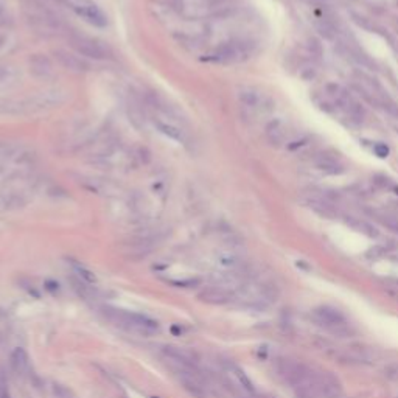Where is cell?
Masks as SVG:
<instances>
[{"label": "cell", "mask_w": 398, "mask_h": 398, "mask_svg": "<svg viewBox=\"0 0 398 398\" xmlns=\"http://www.w3.org/2000/svg\"><path fill=\"white\" fill-rule=\"evenodd\" d=\"M69 91L62 87H47L31 94L30 97L7 100L0 109H2V114L7 115H27L59 107L69 100Z\"/></svg>", "instance_id": "1"}, {"label": "cell", "mask_w": 398, "mask_h": 398, "mask_svg": "<svg viewBox=\"0 0 398 398\" xmlns=\"http://www.w3.org/2000/svg\"><path fill=\"white\" fill-rule=\"evenodd\" d=\"M104 314L115 325L122 327L128 331L142 335V336H149L159 330V324L154 319H151V317H148L145 314H140V313H132V311H125V309L107 306V308H104Z\"/></svg>", "instance_id": "2"}, {"label": "cell", "mask_w": 398, "mask_h": 398, "mask_svg": "<svg viewBox=\"0 0 398 398\" xmlns=\"http://www.w3.org/2000/svg\"><path fill=\"white\" fill-rule=\"evenodd\" d=\"M324 94L333 101L338 110H342L351 122L355 123H363L366 118V109L364 106L358 101L350 91L342 87L341 84L336 83H328L324 87Z\"/></svg>", "instance_id": "3"}, {"label": "cell", "mask_w": 398, "mask_h": 398, "mask_svg": "<svg viewBox=\"0 0 398 398\" xmlns=\"http://www.w3.org/2000/svg\"><path fill=\"white\" fill-rule=\"evenodd\" d=\"M254 53V42L243 41V39H236V41H229L218 49H215L210 55L206 56L207 61L215 64H236L246 61Z\"/></svg>", "instance_id": "4"}, {"label": "cell", "mask_w": 398, "mask_h": 398, "mask_svg": "<svg viewBox=\"0 0 398 398\" xmlns=\"http://www.w3.org/2000/svg\"><path fill=\"white\" fill-rule=\"evenodd\" d=\"M67 7L83 20L87 24L97 27V28H104L109 24V19L106 13L92 0H65Z\"/></svg>", "instance_id": "5"}, {"label": "cell", "mask_w": 398, "mask_h": 398, "mask_svg": "<svg viewBox=\"0 0 398 398\" xmlns=\"http://www.w3.org/2000/svg\"><path fill=\"white\" fill-rule=\"evenodd\" d=\"M70 46L73 50L84 58L94 59V61H104L110 58V52L106 46H103L100 41L89 36H79L75 34L70 37Z\"/></svg>", "instance_id": "6"}, {"label": "cell", "mask_w": 398, "mask_h": 398, "mask_svg": "<svg viewBox=\"0 0 398 398\" xmlns=\"http://www.w3.org/2000/svg\"><path fill=\"white\" fill-rule=\"evenodd\" d=\"M238 98H240L241 104L252 114L268 112L272 107L271 98L254 86H243L238 89Z\"/></svg>", "instance_id": "7"}, {"label": "cell", "mask_w": 398, "mask_h": 398, "mask_svg": "<svg viewBox=\"0 0 398 398\" xmlns=\"http://www.w3.org/2000/svg\"><path fill=\"white\" fill-rule=\"evenodd\" d=\"M28 72L31 76H34L39 81H52L53 78H56V69L53 61L44 55V53H33L28 56L27 61Z\"/></svg>", "instance_id": "8"}, {"label": "cell", "mask_w": 398, "mask_h": 398, "mask_svg": "<svg viewBox=\"0 0 398 398\" xmlns=\"http://www.w3.org/2000/svg\"><path fill=\"white\" fill-rule=\"evenodd\" d=\"M164 355L167 360H170L171 363L178 364L181 369L184 370H190L194 369L199 358L193 350L184 348V347H174V345H168L164 348Z\"/></svg>", "instance_id": "9"}, {"label": "cell", "mask_w": 398, "mask_h": 398, "mask_svg": "<svg viewBox=\"0 0 398 398\" xmlns=\"http://www.w3.org/2000/svg\"><path fill=\"white\" fill-rule=\"evenodd\" d=\"M55 61L65 70L75 72V73H84L91 69V65L87 64V61L84 58H81V55H78L76 52H69L64 49H56L53 52Z\"/></svg>", "instance_id": "10"}, {"label": "cell", "mask_w": 398, "mask_h": 398, "mask_svg": "<svg viewBox=\"0 0 398 398\" xmlns=\"http://www.w3.org/2000/svg\"><path fill=\"white\" fill-rule=\"evenodd\" d=\"M290 136V125L283 118H272V120L264 128V137L268 143L274 148H280L288 142Z\"/></svg>", "instance_id": "11"}, {"label": "cell", "mask_w": 398, "mask_h": 398, "mask_svg": "<svg viewBox=\"0 0 398 398\" xmlns=\"http://www.w3.org/2000/svg\"><path fill=\"white\" fill-rule=\"evenodd\" d=\"M152 123L154 126L159 129V132H162L164 136H167L168 139L187 146L188 142H190V137L188 134L185 132V129L182 128V125H178L174 122H170L167 120V118H162V117H152Z\"/></svg>", "instance_id": "12"}, {"label": "cell", "mask_w": 398, "mask_h": 398, "mask_svg": "<svg viewBox=\"0 0 398 398\" xmlns=\"http://www.w3.org/2000/svg\"><path fill=\"white\" fill-rule=\"evenodd\" d=\"M314 317L316 321L325 325V327H331V328H341L345 325V317L344 314L333 308V306H319L314 309Z\"/></svg>", "instance_id": "13"}, {"label": "cell", "mask_w": 398, "mask_h": 398, "mask_svg": "<svg viewBox=\"0 0 398 398\" xmlns=\"http://www.w3.org/2000/svg\"><path fill=\"white\" fill-rule=\"evenodd\" d=\"M314 167L330 176H339L347 171L345 165L339 161V159L335 156H330V154H317L314 157Z\"/></svg>", "instance_id": "14"}, {"label": "cell", "mask_w": 398, "mask_h": 398, "mask_svg": "<svg viewBox=\"0 0 398 398\" xmlns=\"http://www.w3.org/2000/svg\"><path fill=\"white\" fill-rule=\"evenodd\" d=\"M199 299L206 303L223 305V303H227V302L232 300V293L224 290V288H219V286L213 285V286L207 288L206 291H203L201 294H199Z\"/></svg>", "instance_id": "15"}, {"label": "cell", "mask_w": 398, "mask_h": 398, "mask_svg": "<svg viewBox=\"0 0 398 398\" xmlns=\"http://www.w3.org/2000/svg\"><path fill=\"white\" fill-rule=\"evenodd\" d=\"M11 367L17 375H25L30 369V358L28 353L22 348L17 347L11 353Z\"/></svg>", "instance_id": "16"}, {"label": "cell", "mask_w": 398, "mask_h": 398, "mask_svg": "<svg viewBox=\"0 0 398 398\" xmlns=\"http://www.w3.org/2000/svg\"><path fill=\"white\" fill-rule=\"evenodd\" d=\"M128 117H129V122L137 128L142 129L145 128V107L142 106V103L139 100H129L128 101Z\"/></svg>", "instance_id": "17"}, {"label": "cell", "mask_w": 398, "mask_h": 398, "mask_svg": "<svg viewBox=\"0 0 398 398\" xmlns=\"http://www.w3.org/2000/svg\"><path fill=\"white\" fill-rule=\"evenodd\" d=\"M344 219H345V223H347L350 227H353L356 232H360V233H363V235H366V236H369V238H377V236L380 235L378 230H377V227H375L373 224H370V223H367V221H364V219H361V218L344 216Z\"/></svg>", "instance_id": "18"}, {"label": "cell", "mask_w": 398, "mask_h": 398, "mask_svg": "<svg viewBox=\"0 0 398 398\" xmlns=\"http://www.w3.org/2000/svg\"><path fill=\"white\" fill-rule=\"evenodd\" d=\"M70 283H72V288L75 290V293L81 297V299H84V300H92V299H95V290H94V286L91 285V283H86V282H83L81 278H78L76 275H70Z\"/></svg>", "instance_id": "19"}, {"label": "cell", "mask_w": 398, "mask_h": 398, "mask_svg": "<svg viewBox=\"0 0 398 398\" xmlns=\"http://www.w3.org/2000/svg\"><path fill=\"white\" fill-rule=\"evenodd\" d=\"M69 264H70L72 274L76 275L78 278H81L83 282L91 283V285L97 283V277H95V274L89 268H86L84 264H81L79 261H75V260H69Z\"/></svg>", "instance_id": "20"}, {"label": "cell", "mask_w": 398, "mask_h": 398, "mask_svg": "<svg viewBox=\"0 0 398 398\" xmlns=\"http://www.w3.org/2000/svg\"><path fill=\"white\" fill-rule=\"evenodd\" d=\"M372 182L378 187V188H383L386 191H393L398 194V184L395 181H392L390 178L384 176V174H375L372 178Z\"/></svg>", "instance_id": "21"}, {"label": "cell", "mask_w": 398, "mask_h": 398, "mask_svg": "<svg viewBox=\"0 0 398 398\" xmlns=\"http://www.w3.org/2000/svg\"><path fill=\"white\" fill-rule=\"evenodd\" d=\"M182 383H184V387H185L191 395H194V396H197V398H203V396H204V389H203L201 384L197 383L196 378H193V377H190V378L182 377Z\"/></svg>", "instance_id": "22"}, {"label": "cell", "mask_w": 398, "mask_h": 398, "mask_svg": "<svg viewBox=\"0 0 398 398\" xmlns=\"http://www.w3.org/2000/svg\"><path fill=\"white\" fill-rule=\"evenodd\" d=\"M306 49H308V52H309V55L311 56H314V58H319V56H322V44L317 41L316 37H309L308 39V42H306Z\"/></svg>", "instance_id": "23"}, {"label": "cell", "mask_w": 398, "mask_h": 398, "mask_svg": "<svg viewBox=\"0 0 398 398\" xmlns=\"http://www.w3.org/2000/svg\"><path fill=\"white\" fill-rule=\"evenodd\" d=\"M235 375H236V378H238V381L241 383V386L248 390V392H254V386H252V381L248 378V375L241 370V369H238V367H235Z\"/></svg>", "instance_id": "24"}, {"label": "cell", "mask_w": 398, "mask_h": 398, "mask_svg": "<svg viewBox=\"0 0 398 398\" xmlns=\"http://www.w3.org/2000/svg\"><path fill=\"white\" fill-rule=\"evenodd\" d=\"M53 392H55L56 398H75L73 393L70 392V389H67L62 384H53Z\"/></svg>", "instance_id": "25"}, {"label": "cell", "mask_w": 398, "mask_h": 398, "mask_svg": "<svg viewBox=\"0 0 398 398\" xmlns=\"http://www.w3.org/2000/svg\"><path fill=\"white\" fill-rule=\"evenodd\" d=\"M14 76V70L7 65V64H0V83H5L8 79H11Z\"/></svg>", "instance_id": "26"}, {"label": "cell", "mask_w": 398, "mask_h": 398, "mask_svg": "<svg viewBox=\"0 0 398 398\" xmlns=\"http://www.w3.org/2000/svg\"><path fill=\"white\" fill-rule=\"evenodd\" d=\"M199 278H187V280H170L171 285L174 286H179V288H190V286H194V285H199Z\"/></svg>", "instance_id": "27"}, {"label": "cell", "mask_w": 398, "mask_h": 398, "mask_svg": "<svg viewBox=\"0 0 398 398\" xmlns=\"http://www.w3.org/2000/svg\"><path fill=\"white\" fill-rule=\"evenodd\" d=\"M316 75H317V72H316V69H314L313 65H305V67H302V70H300V76H302L303 79H306V81H311V79H314Z\"/></svg>", "instance_id": "28"}, {"label": "cell", "mask_w": 398, "mask_h": 398, "mask_svg": "<svg viewBox=\"0 0 398 398\" xmlns=\"http://www.w3.org/2000/svg\"><path fill=\"white\" fill-rule=\"evenodd\" d=\"M373 152H375L378 157L384 159V157H387V154H389V148H387L384 143H377V145H373Z\"/></svg>", "instance_id": "29"}, {"label": "cell", "mask_w": 398, "mask_h": 398, "mask_svg": "<svg viewBox=\"0 0 398 398\" xmlns=\"http://www.w3.org/2000/svg\"><path fill=\"white\" fill-rule=\"evenodd\" d=\"M351 17H353V20L360 25V27H363V28H366V30H372V25L369 24V20H366L364 17H361L360 14H355V13H351Z\"/></svg>", "instance_id": "30"}, {"label": "cell", "mask_w": 398, "mask_h": 398, "mask_svg": "<svg viewBox=\"0 0 398 398\" xmlns=\"http://www.w3.org/2000/svg\"><path fill=\"white\" fill-rule=\"evenodd\" d=\"M7 44V37L4 36V34H0V50L4 49V46Z\"/></svg>", "instance_id": "31"}, {"label": "cell", "mask_w": 398, "mask_h": 398, "mask_svg": "<svg viewBox=\"0 0 398 398\" xmlns=\"http://www.w3.org/2000/svg\"><path fill=\"white\" fill-rule=\"evenodd\" d=\"M0 398H11L8 393H5V392H2V395H0Z\"/></svg>", "instance_id": "32"}, {"label": "cell", "mask_w": 398, "mask_h": 398, "mask_svg": "<svg viewBox=\"0 0 398 398\" xmlns=\"http://www.w3.org/2000/svg\"><path fill=\"white\" fill-rule=\"evenodd\" d=\"M395 27H396V30H398V17H395Z\"/></svg>", "instance_id": "33"}, {"label": "cell", "mask_w": 398, "mask_h": 398, "mask_svg": "<svg viewBox=\"0 0 398 398\" xmlns=\"http://www.w3.org/2000/svg\"><path fill=\"white\" fill-rule=\"evenodd\" d=\"M151 398H159V396H151Z\"/></svg>", "instance_id": "34"}]
</instances>
